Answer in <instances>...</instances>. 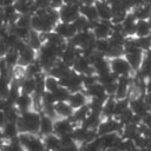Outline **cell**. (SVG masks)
Here are the masks:
<instances>
[{"label":"cell","instance_id":"cell-31","mask_svg":"<svg viewBox=\"0 0 151 151\" xmlns=\"http://www.w3.org/2000/svg\"><path fill=\"white\" fill-rule=\"evenodd\" d=\"M9 81L0 76V98H7L9 92Z\"/></svg>","mask_w":151,"mask_h":151},{"label":"cell","instance_id":"cell-39","mask_svg":"<svg viewBox=\"0 0 151 151\" xmlns=\"http://www.w3.org/2000/svg\"><path fill=\"white\" fill-rule=\"evenodd\" d=\"M46 151H50V150H46Z\"/></svg>","mask_w":151,"mask_h":151},{"label":"cell","instance_id":"cell-6","mask_svg":"<svg viewBox=\"0 0 151 151\" xmlns=\"http://www.w3.org/2000/svg\"><path fill=\"white\" fill-rule=\"evenodd\" d=\"M144 55H145V52L143 50H140L139 47L126 50L125 51V54H124V57L127 59L129 64L131 65L132 70L134 71V73L139 71V68L142 66V63L144 60Z\"/></svg>","mask_w":151,"mask_h":151},{"label":"cell","instance_id":"cell-23","mask_svg":"<svg viewBox=\"0 0 151 151\" xmlns=\"http://www.w3.org/2000/svg\"><path fill=\"white\" fill-rule=\"evenodd\" d=\"M20 87H21V92L22 93H27V94L32 96L37 90L35 78L34 77H25L20 81Z\"/></svg>","mask_w":151,"mask_h":151},{"label":"cell","instance_id":"cell-9","mask_svg":"<svg viewBox=\"0 0 151 151\" xmlns=\"http://www.w3.org/2000/svg\"><path fill=\"white\" fill-rule=\"evenodd\" d=\"M76 126L78 125H76L71 120V118H58L54 122V133L59 137L66 133H72Z\"/></svg>","mask_w":151,"mask_h":151},{"label":"cell","instance_id":"cell-21","mask_svg":"<svg viewBox=\"0 0 151 151\" xmlns=\"http://www.w3.org/2000/svg\"><path fill=\"white\" fill-rule=\"evenodd\" d=\"M80 14L93 24L99 21L98 11L94 5H80Z\"/></svg>","mask_w":151,"mask_h":151},{"label":"cell","instance_id":"cell-38","mask_svg":"<svg viewBox=\"0 0 151 151\" xmlns=\"http://www.w3.org/2000/svg\"><path fill=\"white\" fill-rule=\"evenodd\" d=\"M133 151H138V150H133Z\"/></svg>","mask_w":151,"mask_h":151},{"label":"cell","instance_id":"cell-33","mask_svg":"<svg viewBox=\"0 0 151 151\" xmlns=\"http://www.w3.org/2000/svg\"><path fill=\"white\" fill-rule=\"evenodd\" d=\"M142 123H143L144 125H146L149 129H151V111H150L146 116H144V117H143Z\"/></svg>","mask_w":151,"mask_h":151},{"label":"cell","instance_id":"cell-3","mask_svg":"<svg viewBox=\"0 0 151 151\" xmlns=\"http://www.w3.org/2000/svg\"><path fill=\"white\" fill-rule=\"evenodd\" d=\"M60 80V85L68 88L72 92H78V91H83L84 90V84H83V74L78 73L77 71H74L73 68L63 78L59 79Z\"/></svg>","mask_w":151,"mask_h":151},{"label":"cell","instance_id":"cell-29","mask_svg":"<svg viewBox=\"0 0 151 151\" xmlns=\"http://www.w3.org/2000/svg\"><path fill=\"white\" fill-rule=\"evenodd\" d=\"M59 86H60V80L57 77H53V76L46 73V78H45V88H46V91L54 92Z\"/></svg>","mask_w":151,"mask_h":151},{"label":"cell","instance_id":"cell-7","mask_svg":"<svg viewBox=\"0 0 151 151\" xmlns=\"http://www.w3.org/2000/svg\"><path fill=\"white\" fill-rule=\"evenodd\" d=\"M122 129H123V125L119 123V120L114 117H111V118H104L101 120V123L99 124L97 129V132H98V136H103V134L112 133V132L120 133Z\"/></svg>","mask_w":151,"mask_h":151},{"label":"cell","instance_id":"cell-5","mask_svg":"<svg viewBox=\"0 0 151 151\" xmlns=\"http://www.w3.org/2000/svg\"><path fill=\"white\" fill-rule=\"evenodd\" d=\"M59 19L63 22H73L80 15V4H63L58 8Z\"/></svg>","mask_w":151,"mask_h":151},{"label":"cell","instance_id":"cell-2","mask_svg":"<svg viewBox=\"0 0 151 151\" xmlns=\"http://www.w3.org/2000/svg\"><path fill=\"white\" fill-rule=\"evenodd\" d=\"M19 142L26 151H46V146L42 137L39 133L21 132L19 134Z\"/></svg>","mask_w":151,"mask_h":151},{"label":"cell","instance_id":"cell-10","mask_svg":"<svg viewBox=\"0 0 151 151\" xmlns=\"http://www.w3.org/2000/svg\"><path fill=\"white\" fill-rule=\"evenodd\" d=\"M61 38H64L65 40H70L72 39L77 33H78V29L76 28V26L73 25V22H63V21H59L54 29Z\"/></svg>","mask_w":151,"mask_h":151},{"label":"cell","instance_id":"cell-36","mask_svg":"<svg viewBox=\"0 0 151 151\" xmlns=\"http://www.w3.org/2000/svg\"><path fill=\"white\" fill-rule=\"evenodd\" d=\"M103 151H117V150H114V149H105Z\"/></svg>","mask_w":151,"mask_h":151},{"label":"cell","instance_id":"cell-8","mask_svg":"<svg viewBox=\"0 0 151 151\" xmlns=\"http://www.w3.org/2000/svg\"><path fill=\"white\" fill-rule=\"evenodd\" d=\"M92 32L96 39H109L112 34V22L99 20L93 24Z\"/></svg>","mask_w":151,"mask_h":151},{"label":"cell","instance_id":"cell-18","mask_svg":"<svg viewBox=\"0 0 151 151\" xmlns=\"http://www.w3.org/2000/svg\"><path fill=\"white\" fill-rule=\"evenodd\" d=\"M84 91L88 96L90 99L91 98H107L109 97L106 94V92H105L104 85L100 84L99 81L93 84V85H91V86H88V87H86V88H84Z\"/></svg>","mask_w":151,"mask_h":151},{"label":"cell","instance_id":"cell-13","mask_svg":"<svg viewBox=\"0 0 151 151\" xmlns=\"http://www.w3.org/2000/svg\"><path fill=\"white\" fill-rule=\"evenodd\" d=\"M94 6L98 11L99 20H103V21L112 20V7L110 6V4L106 0H97Z\"/></svg>","mask_w":151,"mask_h":151},{"label":"cell","instance_id":"cell-28","mask_svg":"<svg viewBox=\"0 0 151 151\" xmlns=\"http://www.w3.org/2000/svg\"><path fill=\"white\" fill-rule=\"evenodd\" d=\"M52 93H53L54 99H55L57 103H59V101H68L70 96H71V91L68 88L61 86V85L54 92H52Z\"/></svg>","mask_w":151,"mask_h":151},{"label":"cell","instance_id":"cell-17","mask_svg":"<svg viewBox=\"0 0 151 151\" xmlns=\"http://www.w3.org/2000/svg\"><path fill=\"white\" fill-rule=\"evenodd\" d=\"M14 105L18 107V110L22 113L25 111H28V110H32L33 109V97L31 94H27V93H20V96L17 98Z\"/></svg>","mask_w":151,"mask_h":151},{"label":"cell","instance_id":"cell-20","mask_svg":"<svg viewBox=\"0 0 151 151\" xmlns=\"http://www.w3.org/2000/svg\"><path fill=\"white\" fill-rule=\"evenodd\" d=\"M44 139V143H45V146L47 150L50 151H60L63 144H61V140H60V137L55 133H51L48 136H45L42 137Z\"/></svg>","mask_w":151,"mask_h":151},{"label":"cell","instance_id":"cell-27","mask_svg":"<svg viewBox=\"0 0 151 151\" xmlns=\"http://www.w3.org/2000/svg\"><path fill=\"white\" fill-rule=\"evenodd\" d=\"M27 44L33 47L35 51H39L41 48V46L44 45L41 38H40V32L35 31V29H31V34H29V38L27 40Z\"/></svg>","mask_w":151,"mask_h":151},{"label":"cell","instance_id":"cell-32","mask_svg":"<svg viewBox=\"0 0 151 151\" xmlns=\"http://www.w3.org/2000/svg\"><path fill=\"white\" fill-rule=\"evenodd\" d=\"M8 50H9V46L7 45L6 40L4 38H0V58H4L8 52Z\"/></svg>","mask_w":151,"mask_h":151},{"label":"cell","instance_id":"cell-19","mask_svg":"<svg viewBox=\"0 0 151 151\" xmlns=\"http://www.w3.org/2000/svg\"><path fill=\"white\" fill-rule=\"evenodd\" d=\"M54 109H55V113H57V119L58 118H71L74 112V109L70 105L68 101L55 103Z\"/></svg>","mask_w":151,"mask_h":151},{"label":"cell","instance_id":"cell-40","mask_svg":"<svg viewBox=\"0 0 151 151\" xmlns=\"http://www.w3.org/2000/svg\"><path fill=\"white\" fill-rule=\"evenodd\" d=\"M50 1H52V0H50Z\"/></svg>","mask_w":151,"mask_h":151},{"label":"cell","instance_id":"cell-4","mask_svg":"<svg viewBox=\"0 0 151 151\" xmlns=\"http://www.w3.org/2000/svg\"><path fill=\"white\" fill-rule=\"evenodd\" d=\"M110 65H111V71L114 74H117L118 77L133 76L134 74V71L132 70L131 65L129 64L127 59L124 55L110 59Z\"/></svg>","mask_w":151,"mask_h":151},{"label":"cell","instance_id":"cell-11","mask_svg":"<svg viewBox=\"0 0 151 151\" xmlns=\"http://www.w3.org/2000/svg\"><path fill=\"white\" fill-rule=\"evenodd\" d=\"M19 65L20 66H27L32 63H34L38 58V51H35L33 47H31L28 44H26L20 51H19Z\"/></svg>","mask_w":151,"mask_h":151},{"label":"cell","instance_id":"cell-16","mask_svg":"<svg viewBox=\"0 0 151 151\" xmlns=\"http://www.w3.org/2000/svg\"><path fill=\"white\" fill-rule=\"evenodd\" d=\"M1 131H2V137H4L5 142H9L12 139H15L20 134V130L18 127V124L13 123V122H6V124L4 125Z\"/></svg>","mask_w":151,"mask_h":151},{"label":"cell","instance_id":"cell-24","mask_svg":"<svg viewBox=\"0 0 151 151\" xmlns=\"http://www.w3.org/2000/svg\"><path fill=\"white\" fill-rule=\"evenodd\" d=\"M19 59H20V55H19V51L15 50V48H9L8 52L6 53V55L4 57V60H5V64L12 68H14L15 66L19 65Z\"/></svg>","mask_w":151,"mask_h":151},{"label":"cell","instance_id":"cell-34","mask_svg":"<svg viewBox=\"0 0 151 151\" xmlns=\"http://www.w3.org/2000/svg\"><path fill=\"white\" fill-rule=\"evenodd\" d=\"M6 122H7V120H6L5 112L0 110V129H2V127H4V125L6 124Z\"/></svg>","mask_w":151,"mask_h":151},{"label":"cell","instance_id":"cell-1","mask_svg":"<svg viewBox=\"0 0 151 151\" xmlns=\"http://www.w3.org/2000/svg\"><path fill=\"white\" fill-rule=\"evenodd\" d=\"M40 119H41V112L32 109L28 111H25L20 114L17 124L21 132H28V133H39L40 129Z\"/></svg>","mask_w":151,"mask_h":151},{"label":"cell","instance_id":"cell-26","mask_svg":"<svg viewBox=\"0 0 151 151\" xmlns=\"http://www.w3.org/2000/svg\"><path fill=\"white\" fill-rule=\"evenodd\" d=\"M116 98L114 97H109L106 101L104 103L103 110H101V116L104 118H111L114 114V106H116Z\"/></svg>","mask_w":151,"mask_h":151},{"label":"cell","instance_id":"cell-41","mask_svg":"<svg viewBox=\"0 0 151 151\" xmlns=\"http://www.w3.org/2000/svg\"><path fill=\"white\" fill-rule=\"evenodd\" d=\"M150 4H151V1H150Z\"/></svg>","mask_w":151,"mask_h":151},{"label":"cell","instance_id":"cell-12","mask_svg":"<svg viewBox=\"0 0 151 151\" xmlns=\"http://www.w3.org/2000/svg\"><path fill=\"white\" fill-rule=\"evenodd\" d=\"M130 109L133 111V113L138 117H140L143 119L144 116H146L150 112L149 106L145 103L144 97H139V98H134V99H130Z\"/></svg>","mask_w":151,"mask_h":151},{"label":"cell","instance_id":"cell-35","mask_svg":"<svg viewBox=\"0 0 151 151\" xmlns=\"http://www.w3.org/2000/svg\"><path fill=\"white\" fill-rule=\"evenodd\" d=\"M146 93H151V78L146 80Z\"/></svg>","mask_w":151,"mask_h":151},{"label":"cell","instance_id":"cell-37","mask_svg":"<svg viewBox=\"0 0 151 151\" xmlns=\"http://www.w3.org/2000/svg\"><path fill=\"white\" fill-rule=\"evenodd\" d=\"M147 22H149V25H150V28H151V17L147 19Z\"/></svg>","mask_w":151,"mask_h":151},{"label":"cell","instance_id":"cell-30","mask_svg":"<svg viewBox=\"0 0 151 151\" xmlns=\"http://www.w3.org/2000/svg\"><path fill=\"white\" fill-rule=\"evenodd\" d=\"M110 47H111V44H110L109 39H96L94 48H96L97 52L106 55V53L110 50Z\"/></svg>","mask_w":151,"mask_h":151},{"label":"cell","instance_id":"cell-15","mask_svg":"<svg viewBox=\"0 0 151 151\" xmlns=\"http://www.w3.org/2000/svg\"><path fill=\"white\" fill-rule=\"evenodd\" d=\"M90 101V98L85 93V91H78V92H72L71 96H70V99H68V103L70 105L76 110V109H79L86 104H88Z\"/></svg>","mask_w":151,"mask_h":151},{"label":"cell","instance_id":"cell-22","mask_svg":"<svg viewBox=\"0 0 151 151\" xmlns=\"http://www.w3.org/2000/svg\"><path fill=\"white\" fill-rule=\"evenodd\" d=\"M91 112V109H90V105L86 104L79 109H76L72 117H71V120L76 124V125H81L83 122L86 119V117L88 116V113Z\"/></svg>","mask_w":151,"mask_h":151},{"label":"cell","instance_id":"cell-25","mask_svg":"<svg viewBox=\"0 0 151 151\" xmlns=\"http://www.w3.org/2000/svg\"><path fill=\"white\" fill-rule=\"evenodd\" d=\"M151 35V28L147 20H137L136 22V37L143 38Z\"/></svg>","mask_w":151,"mask_h":151},{"label":"cell","instance_id":"cell-14","mask_svg":"<svg viewBox=\"0 0 151 151\" xmlns=\"http://www.w3.org/2000/svg\"><path fill=\"white\" fill-rule=\"evenodd\" d=\"M54 122H55V119H53L52 117L41 112L39 134L41 137H45V136H48L51 133H54Z\"/></svg>","mask_w":151,"mask_h":151}]
</instances>
